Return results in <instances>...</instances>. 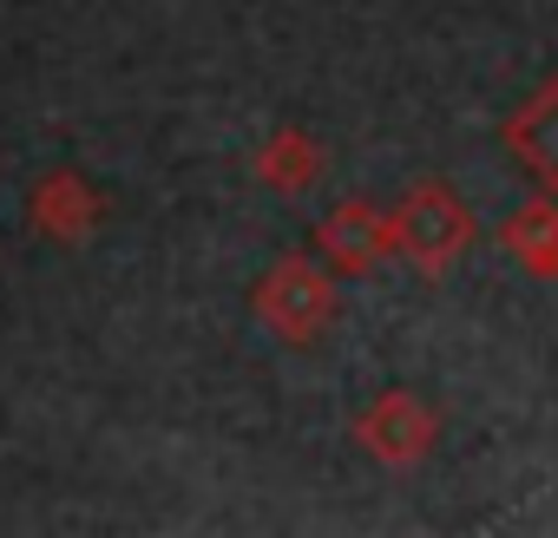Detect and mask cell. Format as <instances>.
Wrapping results in <instances>:
<instances>
[{
  "mask_svg": "<svg viewBox=\"0 0 558 538\" xmlns=\"http://www.w3.org/2000/svg\"><path fill=\"white\" fill-rule=\"evenodd\" d=\"M250 309H256V322H263L276 342L310 349V342L336 322V309H342V296H336V269L316 262V256H303V249L276 256V262L263 269V283L250 290Z\"/></svg>",
  "mask_w": 558,
  "mask_h": 538,
  "instance_id": "1",
  "label": "cell"
},
{
  "mask_svg": "<svg viewBox=\"0 0 558 538\" xmlns=\"http://www.w3.org/2000/svg\"><path fill=\"white\" fill-rule=\"evenodd\" d=\"M480 223L466 210V197L447 178H414L395 204V256H408L421 277H447V269L473 249Z\"/></svg>",
  "mask_w": 558,
  "mask_h": 538,
  "instance_id": "2",
  "label": "cell"
},
{
  "mask_svg": "<svg viewBox=\"0 0 558 538\" xmlns=\"http://www.w3.org/2000/svg\"><path fill=\"white\" fill-rule=\"evenodd\" d=\"M434 440H440V414L414 388H388L355 414V447L388 473H414L434 453Z\"/></svg>",
  "mask_w": 558,
  "mask_h": 538,
  "instance_id": "3",
  "label": "cell"
},
{
  "mask_svg": "<svg viewBox=\"0 0 558 538\" xmlns=\"http://www.w3.org/2000/svg\"><path fill=\"white\" fill-rule=\"evenodd\" d=\"M316 249H323V262L336 277H368L375 262L395 256V210H375L368 197H349V204H336L323 217Z\"/></svg>",
  "mask_w": 558,
  "mask_h": 538,
  "instance_id": "4",
  "label": "cell"
},
{
  "mask_svg": "<svg viewBox=\"0 0 558 538\" xmlns=\"http://www.w3.org/2000/svg\"><path fill=\"white\" fill-rule=\"evenodd\" d=\"M499 138H506L512 164H519L538 191L558 197V73H551L525 106H512V119L499 125Z\"/></svg>",
  "mask_w": 558,
  "mask_h": 538,
  "instance_id": "5",
  "label": "cell"
},
{
  "mask_svg": "<svg viewBox=\"0 0 558 538\" xmlns=\"http://www.w3.org/2000/svg\"><path fill=\"white\" fill-rule=\"evenodd\" d=\"M499 249L525 269V277L558 283V197H551V191L525 197V204L499 223Z\"/></svg>",
  "mask_w": 558,
  "mask_h": 538,
  "instance_id": "6",
  "label": "cell"
},
{
  "mask_svg": "<svg viewBox=\"0 0 558 538\" xmlns=\"http://www.w3.org/2000/svg\"><path fill=\"white\" fill-rule=\"evenodd\" d=\"M27 210H34V223H40L53 243H80V236H93V223H99V197H93L86 178H73V171H47V178L34 184V197H27Z\"/></svg>",
  "mask_w": 558,
  "mask_h": 538,
  "instance_id": "7",
  "label": "cell"
},
{
  "mask_svg": "<svg viewBox=\"0 0 558 538\" xmlns=\"http://www.w3.org/2000/svg\"><path fill=\"white\" fill-rule=\"evenodd\" d=\"M256 178L269 191H283V197H303L316 178H323V145L303 132V125H283V132H269L256 145Z\"/></svg>",
  "mask_w": 558,
  "mask_h": 538,
  "instance_id": "8",
  "label": "cell"
}]
</instances>
